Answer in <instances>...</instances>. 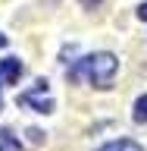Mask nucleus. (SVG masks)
Returning <instances> with one entry per match:
<instances>
[{"mask_svg": "<svg viewBox=\"0 0 147 151\" xmlns=\"http://www.w3.org/2000/svg\"><path fill=\"white\" fill-rule=\"evenodd\" d=\"M97 151H144V148H141L138 142H131V139H113L107 145H100Z\"/></svg>", "mask_w": 147, "mask_h": 151, "instance_id": "4", "label": "nucleus"}, {"mask_svg": "<svg viewBox=\"0 0 147 151\" xmlns=\"http://www.w3.org/2000/svg\"><path fill=\"white\" fill-rule=\"evenodd\" d=\"M3 44H6V38H3V35H0V47H3Z\"/></svg>", "mask_w": 147, "mask_h": 151, "instance_id": "8", "label": "nucleus"}, {"mask_svg": "<svg viewBox=\"0 0 147 151\" xmlns=\"http://www.w3.org/2000/svg\"><path fill=\"white\" fill-rule=\"evenodd\" d=\"M22 69H25L22 60H16V57H3V60H0V85H13L19 76H22Z\"/></svg>", "mask_w": 147, "mask_h": 151, "instance_id": "3", "label": "nucleus"}, {"mask_svg": "<svg viewBox=\"0 0 147 151\" xmlns=\"http://www.w3.org/2000/svg\"><path fill=\"white\" fill-rule=\"evenodd\" d=\"M131 120L135 123H147V94H141L135 101V110H131Z\"/></svg>", "mask_w": 147, "mask_h": 151, "instance_id": "6", "label": "nucleus"}, {"mask_svg": "<svg viewBox=\"0 0 147 151\" xmlns=\"http://www.w3.org/2000/svg\"><path fill=\"white\" fill-rule=\"evenodd\" d=\"M116 73H119L116 54L100 50V54H91V57H85V60H78V63L69 69V79H88L94 88H110Z\"/></svg>", "mask_w": 147, "mask_h": 151, "instance_id": "1", "label": "nucleus"}, {"mask_svg": "<svg viewBox=\"0 0 147 151\" xmlns=\"http://www.w3.org/2000/svg\"><path fill=\"white\" fill-rule=\"evenodd\" d=\"M0 151H22V142L9 129H0Z\"/></svg>", "mask_w": 147, "mask_h": 151, "instance_id": "5", "label": "nucleus"}, {"mask_svg": "<svg viewBox=\"0 0 147 151\" xmlns=\"http://www.w3.org/2000/svg\"><path fill=\"white\" fill-rule=\"evenodd\" d=\"M0 110H3V98H0Z\"/></svg>", "mask_w": 147, "mask_h": 151, "instance_id": "9", "label": "nucleus"}, {"mask_svg": "<svg viewBox=\"0 0 147 151\" xmlns=\"http://www.w3.org/2000/svg\"><path fill=\"white\" fill-rule=\"evenodd\" d=\"M138 19H141V22H147V3H141V6H138Z\"/></svg>", "mask_w": 147, "mask_h": 151, "instance_id": "7", "label": "nucleus"}, {"mask_svg": "<svg viewBox=\"0 0 147 151\" xmlns=\"http://www.w3.org/2000/svg\"><path fill=\"white\" fill-rule=\"evenodd\" d=\"M16 104L19 107H31V110H38V113H50L53 110V98L47 94V82L44 79H38L31 91H22L16 98Z\"/></svg>", "mask_w": 147, "mask_h": 151, "instance_id": "2", "label": "nucleus"}]
</instances>
